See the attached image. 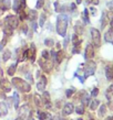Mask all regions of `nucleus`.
Listing matches in <instances>:
<instances>
[{
    "instance_id": "nucleus-1",
    "label": "nucleus",
    "mask_w": 113,
    "mask_h": 120,
    "mask_svg": "<svg viewBox=\"0 0 113 120\" xmlns=\"http://www.w3.org/2000/svg\"><path fill=\"white\" fill-rule=\"evenodd\" d=\"M68 24H69V17L66 13H60L57 18V23H55V30L60 37L66 38L67 30H68Z\"/></svg>"
},
{
    "instance_id": "nucleus-2",
    "label": "nucleus",
    "mask_w": 113,
    "mask_h": 120,
    "mask_svg": "<svg viewBox=\"0 0 113 120\" xmlns=\"http://www.w3.org/2000/svg\"><path fill=\"white\" fill-rule=\"evenodd\" d=\"M11 85L21 93H29L31 90V85L20 77H13L11 79Z\"/></svg>"
},
{
    "instance_id": "nucleus-3",
    "label": "nucleus",
    "mask_w": 113,
    "mask_h": 120,
    "mask_svg": "<svg viewBox=\"0 0 113 120\" xmlns=\"http://www.w3.org/2000/svg\"><path fill=\"white\" fill-rule=\"evenodd\" d=\"M19 18L15 15H9L4 19V26H8L11 30H16L19 26Z\"/></svg>"
},
{
    "instance_id": "nucleus-4",
    "label": "nucleus",
    "mask_w": 113,
    "mask_h": 120,
    "mask_svg": "<svg viewBox=\"0 0 113 120\" xmlns=\"http://www.w3.org/2000/svg\"><path fill=\"white\" fill-rule=\"evenodd\" d=\"M90 33H91L92 44L94 45V47H100L101 46V33H100V31L95 28H91Z\"/></svg>"
},
{
    "instance_id": "nucleus-5",
    "label": "nucleus",
    "mask_w": 113,
    "mask_h": 120,
    "mask_svg": "<svg viewBox=\"0 0 113 120\" xmlns=\"http://www.w3.org/2000/svg\"><path fill=\"white\" fill-rule=\"evenodd\" d=\"M95 68H96V64H95L93 61L89 60L85 64V69H84V78H88V77L92 76L95 72Z\"/></svg>"
},
{
    "instance_id": "nucleus-6",
    "label": "nucleus",
    "mask_w": 113,
    "mask_h": 120,
    "mask_svg": "<svg viewBox=\"0 0 113 120\" xmlns=\"http://www.w3.org/2000/svg\"><path fill=\"white\" fill-rule=\"evenodd\" d=\"M19 109V118L22 120H27L29 119L30 116H31V110H30L29 106L28 105H23L21 106Z\"/></svg>"
},
{
    "instance_id": "nucleus-7",
    "label": "nucleus",
    "mask_w": 113,
    "mask_h": 120,
    "mask_svg": "<svg viewBox=\"0 0 113 120\" xmlns=\"http://www.w3.org/2000/svg\"><path fill=\"white\" fill-rule=\"evenodd\" d=\"M39 65L42 68V71H44L46 73H50L52 69V66H53V63L52 61H49V60H44V58L41 57L39 60Z\"/></svg>"
},
{
    "instance_id": "nucleus-8",
    "label": "nucleus",
    "mask_w": 113,
    "mask_h": 120,
    "mask_svg": "<svg viewBox=\"0 0 113 120\" xmlns=\"http://www.w3.org/2000/svg\"><path fill=\"white\" fill-rule=\"evenodd\" d=\"M94 45L92 43L87 44V47H85V52H84V57L85 60H92L94 57Z\"/></svg>"
},
{
    "instance_id": "nucleus-9",
    "label": "nucleus",
    "mask_w": 113,
    "mask_h": 120,
    "mask_svg": "<svg viewBox=\"0 0 113 120\" xmlns=\"http://www.w3.org/2000/svg\"><path fill=\"white\" fill-rule=\"evenodd\" d=\"M0 87L2 88V90L4 93H9V91H11V83L9 80L6 79V78H1V80H0Z\"/></svg>"
},
{
    "instance_id": "nucleus-10",
    "label": "nucleus",
    "mask_w": 113,
    "mask_h": 120,
    "mask_svg": "<svg viewBox=\"0 0 113 120\" xmlns=\"http://www.w3.org/2000/svg\"><path fill=\"white\" fill-rule=\"evenodd\" d=\"M46 86H47V77L44 76V75H42V76L40 77V82L37 84V88H38V90L44 91Z\"/></svg>"
},
{
    "instance_id": "nucleus-11",
    "label": "nucleus",
    "mask_w": 113,
    "mask_h": 120,
    "mask_svg": "<svg viewBox=\"0 0 113 120\" xmlns=\"http://www.w3.org/2000/svg\"><path fill=\"white\" fill-rule=\"evenodd\" d=\"M73 111H74V106H73V104L68 102V104L64 105V107H63V115H64V116H69Z\"/></svg>"
},
{
    "instance_id": "nucleus-12",
    "label": "nucleus",
    "mask_w": 113,
    "mask_h": 120,
    "mask_svg": "<svg viewBox=\"0 0 113 120\" xmlns=\"http://www.w3.org/2000/svg\"><path fill=\"white\" fill-rule=\"evenodd\" d=\"M41 99H42V101H44V104H46V108H51V102H50V94L48 93V91L44 90L43 94H42V97H41Z\"/></svg>"
},
{
    "instance_id": "nucleus-13",
    "label": "nucleus",
    "mask_w": 113,
    "mask_h": 120,
    "mask_svg": "<svg viewBox=\"0 0 113 120\" xmlns=\"http://www.w3.org/2000/svg\"><path fill=\"white\" fill-rule=\"evenodd\" d=\"M28 50H29V60L33 63L36 61V45L31 43L30 44V49H28Z\"/></svg>"
},
{
    "instance_id": "nucleus-14",
    "label": "nucleus",
    "mask_w": 113,
    "mask_h": 120,
    "mask_svg": "<svg viewBox=\"0 0 113 120\" xmlns=\"http://www.w3.org/2000/svg\"><path fill=\"white\" fill-rule=\"evenodd\" d=\"M27 15H28V18L27 19H28L29 21H31V22L36 21L37 18H38V12H37V10H33V9H30L29 12H28Z\"/></svg>"
},
{
    "instance_id": "nucleus-15",
    "label": "nucleus",
    "mask_w": 113,
    "mask_h": 120,
    "mask_svg": "<svg viewBox=\"0 0 113 120\" xmlns=\"http://www.w3.org/2000/svg\"><path fill=\"white\" fill-rule=\"evenodd\" d=\"M74 31H75V34H78V35H80V34L83 33L84 26H83V24H81L80 21H77V23L74 24Z\"/></svg>"
},
{
    "instance_id": "nucleus-16",
    "label": "nucleus",
    "mask_w": 113,
    "mask_h": 120,
    "mask_svg": "<svg viewBox=\"0 0 113 120\" xmlns=\"http://www.w3.org/2000/svg\"><path fill=\"white\" fill-rule=\"evenodd\" d=\"M63 58H64V51H62V50H59L57 53H55V62L58 63V64H61L62 61H63Z\"/></svg>"
},
{
    "instance_id": "nucleus-17",
    "label": "nucleus",
    "mask_w": 113,
    "mask_h": 120,
    "mask_svg": "<svg viewBox=\"0 0 113 120\" xmlns=\"http://www.w3.org/2000/svg\"><path fill=\"white\" fill-rule=\"evenodd\" d=\"M82 21H83L84 24H90L91 21H90V18H89V9H84L83 13H82Z\"/></svg>"
},
{
    "instance_id": "nucleus-18",
    "label": "nucleus",
    "mask_w": 113,
    "mask_h": 120,
    "mask_svg": "<svg viewBox=\"0 0 113 120\" xmlns=\"http://www.w3.org/2000/svg\"><path fill=\"white\" fill-rule=\"evenodd\" d=\"M7 113H8V106L4 101H1L0 102V117L7 116Z\"/></svg>"
},
{
    "instance_id": "nucleus-19",
    "label": "nucleus",
    "mask_w": 113,
    "mask_h": 120,
    "mask_svg": "<svg viewBox=\"0 0 113 120\" xmlns=\"http://www.w3.org/2000/svg\"><path fill=\"white\" fill-rule=\"evenodd\" d=\"M0 7L4 11H7L11 8V1L10 0H1V4H0Z\"/></svg>"
},
{
    "instance_id": "nucleus-20",
    "label": "nucleus",
    "mask_w": 113,
    "mask_h": 120,
    "mask_svg": "<svg viewBox=\"0 0 113 120\" xmlns=\"http://www.w3.org/2000/svg\"><path fill=\"white\" fill-rule=\"evenodd\" d=\"M38 117H39V119L40 120H50L51 119V115H50V113L41 111V110L38 111Z\"/></svg>"
},
{
    "instance_id": "nucleus-21",
    "label": "nucleus",
    "mask_w": 113,
    "mask_h": 120,
    "mask_svg": "<svg viewBox=\"0 0 113 120\" xmlns=\"http://www.w3.org/2000/svg\"><path fill=\"white\" fill-rule=\"evenodd\" d=\"M105 76L109 80L113 79V66H106L105 67Z\"/></svg>"
},
{
    "instance_id": "nucleus-22",
    "label": "nucleus",
    "mask_w": 113,
    "mask_h": 120,
    "mask_svg": "<svg viewBox=\"0 0 113 120\" xmlns=\"http://www.w3.org/2000/svg\"><path fill=\"white\" fill-rule=\"evenodd\" d=\"M104 40H105V42L113 43V33H112V31H111L110 29L104 33Z\"/></svg>"
},
{
    "instance_id": "nucleus-23",
    "label": "nucleus",
    "mask_w": 113,
    "mask_h": 120,
    "mask_svg": "<svg viewBox=\"0 0 113 120\" xmlns=\"http://www.w3.org/2000/svg\"><path fill=\"white\" fill-rule=\"evenodd\" d=\"M16 69H17V63H13V64H11L7 69V73L9 76H13L16 73Z\"/></svg>"
},
{
    "instance_id": "nucleus-24",
    "label": "nucleus",
    "mask_w": 113,
    "mask_h": 120,
    "mask_svg": "<svg viewBox=\"0 0 113 120\" xmlns=\"http://www.w3.org/2000/svg\"><path fill=\"white\" fill-rule=\"evenodd\" d=\"M105 97L108 100H111V99L113 98V84L108 87V89H106V91H105Z\"/></svg>"
},
{
    "instance_id": "nucleus-25",
    "label": "nucleus",
    "mask_w": 113,
    "mask_h": 120,
    "mask_svg": "<svg viewBox=\"0 0 113 120\" xmlns=\"http://www.w3.org/2000/svg\"><path fill=\"white\" fill-rule=\"evenodd\" d=\"M47 18H48V15H47V13H46V12H42V13L40 15V17H39V26H40L41 28L44 26Z\"/></svg>"
},
{
    "instance_id": "nucleus-26",
    "label": "nucleus",
    "mask_w": 113,
    "mask_h": 120,
    "mask_svg": "<svg viewBox=\"0 0 113 120\" xmlns=\"http://www.w3.org/2000/svg\"><path fill=\"white\" fill-rule=\"evenodd\" d=\"M81 42H82V41L79 39V35L74 33V34L72 35V44H73V46H79V45L81 44Z\"/></svg>"
},
{
    "instance_id": "nucleus-27",
    "label": "nucleus",
    "mask_w": 113,
    "mask_h": 120,
    "mask_svg": "<svg viewBox=\"0 0 113 120\" xmlns=\"http://www.w3.org/2000/svg\"><path fill=\"white\" fill-rule=\"evenodd\" d=\"M80 100H81V105L82 106H88L89 104H90V98H89V96H88V94H85V95H83L82 97L80 98Z\"/></svg>"
},
{
    "instance_id": "nucleus-28",
    "label": "nucleus",
    "mask_w": 113,
    "mask_h": 120,
    "mask_svg": "<svg viewBox=\"0 0 113 120\" xmlns=\"http://www.w3.org/2000/svg\"><path fill=\"white\" fill-rule=\"evenodd\" d=\"M12 9L16 13H18L20 11V0H13V4H12Z\"/></svg>"
},
{
    "instance_id": "nucleus-29",
    "label": "nucleus",
    "mask_w": 113,
    "mask_h": 120,
    "mask_svg": "<svg viewBox=\"0 0 113 120\" xmlns=\"http://www.w3.org/2000/svg\"><path fill=\"white\" fill-rule=\"evenodd\" d=\"M99 105H100V100H98V99H93V100L91 101V104H90V109L95 110L99 107Z\"/></svg>"
},
{
    "instance_id": "nucleus-30",
    "label": "nucleus",
    "mask_w": 113,
    "mask_h": 120,
    "mask_svg": "<svg viewBox=\"0 0 113 120\" xmlns=\"http://www.w3.org/2000/svg\"><path fill=\"white\" fill-rule=\"evenodd\" d=\"M106 21H108V15L105 12H103L102 18H101V29H104L106 26Z\"/></svg>"
},
{
    "instance_id": "nucleus-31",
    "label": "nucleus",
    "mask_w": 113,
    "mask_h": 120,
    "mask_svg": "<svg viewBox=\"0 0 113 120\" xmlns=\"http://www.w3.org/2000/svg\"><path fill=\"white\" fill-rule=\"evenodd\" d=\"M33 100H34V104H36L37 107H41V105H42V99H41V97L38 94L34 95V98H33Z\"/></svg>"
},
{
    "instance_id": "nucleus-32",
    "label": "nucleus",
    "mask_w": 113,
    "mask_h": 120,
    "mask_svg": "<svg viewBox=\"0 0 113 120\" xmlns=\"http://www.w3.org/2000/svg\"><path fill=\"white\" fill-rule=\"evenodd\" d=\"M19 100H20V98H19V95L18 93H13V101H15V108L16 109H18L19 108Z\"/></svg>"
},
{
    "instance_id": "nucleus-33",
    "label": "nucleus",
    "mask_w": 113,
    "mask_h": 120,
    "mask_svg": "<svg viewBox=\"0 0 113 120\" xmlns=\"http://www.w3.org/2000/svg\"><path fill=\"white\" fill-rule=\"evenodd\" d=\"M11 57V52L9 50H6L4 52V54H2V60H4V62H7L8 60Z\"/></svg>"
},
{
    "instance_id": "nucleus-34",
    "label": "nucleus",
    "mask_w": 113,
    "mask_h": 120,
    "mask_svg": "<svg viewBox=\"0 0 113 120\" xmlns=\"http://www.w3.org/2000/svg\"><path fill=\"white\" fill-rule=\"evenodd\" d=\"M44 45L48 46V47H52L53 45H54V41H53V39H50V38L46 39V40H44Z\"/></svg>"
},
{
    "instance_id": "nucleus-35",
    "label": "nucleus",
    "mask_w": 113,
    "mask_h": 120,
    "mask_svg": "<svg viewBox=\"0 0 113 120\" xmlns=\"http://www.w3.org/2000/svg\"><path fill=\"white\" fill-rule=\"evenodd\" d=\"M105 112H106V106L105 105H102L101 107H99V116L103 117L105 115Z\"/></svg>"
},
{
    "instance_id": "nucleus-36",
    "label": "nucleus",
    "mask_w": 113,
    "mask_h": 120,
    "mask_svg": "<svg viewBox=\"0 0 113 120\" xmlns=\"http://www.w3.org/2000/svg\"><path fill=\"white\" fill-rule=\"evenodd\" d=\"M75 112L78 113V115H83L84 113V106L80 105V106H78V107H75Z\"/></svg>"
},
{
    "instance_id": "nucleus-37",
    "label": "nucleus",
    "mask_w": 113,
    "mask_h": 120,
    "mask_svg": "<svg viewBox=\"0 0 113 120\" xmlns=\"http://www.w3.org/2000/svg\"><path fill=\"white\" fill-rule=\"evenodd\" d=\"M41 57L44 58V60H49L50 58V53L47 50H43V51L41 52Z\"/></svg>"
},
{
    "instance_id": "nucleus-38",
    "label": "nucleus",
    "mask_w": 113,
    "mask_h": 120,
    "mask_svg": "<svg viewBox=\"0 0 113 120\" xmlns=\"http://www.w3.org/2000/svg\"><path fill=\"white\" fill-rule=\"evenodd\" d=\"M87 4H92V6H98L100 4V0H84Z\"/></svg>"
},
{
    "instance_id": "nucleus-39",
    "label": "nucleus",
    "mask_w": 113,
    "mask_h": 120,
    "mask_svg": "<svg viewBox=\"0 0 113 120\" xmlns=\"http://www.w3.org/2000/svg\"><path fill=\"white\" fill-rule=\"evenodd\" d=\"M44 6V0H37L36 9H42Z\"/></svg>"
},
{
    "instance_id": "nucleus-40",
    "label": "nucleus",
    "mask_w": 113,
    "mask_h": 120,
    "mask_svg": "<svg viewBox=\"0 0 113 120\" xmlns=\"http://www.w3.org/2000/svg\"><path fill=\"white\" fill-rule=\"evenodd\" d=\"M74 91H75V89H74V88H69V89H67L66 96L68 97V98H70V97L73 95V93H74Z\"/></svg>"
},
{
    "instance_id": "nucleus-41",
    "label": "nucleus",
    "mask_w": 113,
    "mask_h": 120,
    "mask_svg": "<svg viewBox=\"0 0 113 120\" xmlns=\"http://www.w3.org/2000/svg\"><path fill=\"white\" fill-rule=\"evenodd\" d=\"M27 8V0H20V10H25Z\"/></svg>"
},
{
    "instance_id": "nucleus-42",
    "label": "nucleus",
    "mask_w": 113,
    "mask_h": 120,
    "mask_svg": "<svg viewBox=\"0 0 113 120\" xmlns=\"http://www.w3.org/2000/svg\"><path fill=\"white\" fill-rule=\"evenodd\" d=\"M98 94H99V88H93V90H92V93H91V97H93V98H95L96 96H98Z\"/></svg>"
},
{
    "instance_id": "nucleus-43",
    "label": "nucleus",
    "mask_w": 113,
    "mask_h": 120,
    "mask_svg": "<svg viewBox=\"0 0 113 120\" xmlns=\"http://www.w3.org/2000/svg\"><path fill=\"white\" fill-rule=\"evenodd\" d=\"M73 54H77V53H80V47L79 46H73V51H72Z\"/></svg>"
},
{
    "instance_id": "nucleus-44",
    "label": "nucleus",
    "mask_w": 113,
    "mask_h": 120,
    "mask_svg": "<svg viewBox=\"0 0 113 120\" xmlns=\"http://www.w3.org/2000/svg\"><path fill=\"white\" fill-rule=\"evenodd\" d=\"M22 32L25 33V34H27V32H28V26H27V24H23V26H22Z\"/></svg>"
},
{
    "instance_id": "nucleus-45",
    "label": "nucleus",
    "mask_w": 113,
    "mask_h": 120,
    "mask_svg": "<svg viewBox=\"0 0 113 120\" xmlns=\"http://www.w3.org/2000/svg\"><path fill=\"white\" fill-rule=\"evenodd\" d=\"M108 8H109L111 11H113V0L110 1V2H108Z\"/></svg>"
},
{
    "instance_id": "nucleus-46",
    "label": "nucleus",
    "mask_w": 113,
    "mask_h": 120,
    "mask_svg": "<svg viewBox=\"0 0 113 120\" xmlns=\"http://www.w3.org/2000/svg\"><path fill=\"white\" fill-rule=\"evenodd\" d=\"M75 8H77V4H70V9H71V10H75Z\"/></svg>"
},
{
    "instance_id": "nucleus-47",
    "label": "nucleus",
    "mask_w": 113,
    "mask_h": 120,
    "mask_svg": "<svg viewBox=\"0 0 113 120\" xmlns=\"http://www.w3.org/2000/svg\"><path fill=\"white\" fill-rule=\"evenodd\" d=\"M69 40H70V39H69V38H68V37H67L66 39H64V47H67V45H68V43H69Z\"/></svg>"
},
{
    "instance_id": "nucleus-48",
    "label": "nucleus",
    "mask_w": 113,
    "mask_h": 120,
    "mask_svg": "<svg viewBox=\"0 0 113 120\" xmlns=\"http://www.w3.org/2000/svg\"><path fill=\"white\" fill-rule=\"evenodd\" d=\"M55 46H57V49H58V51L59 50H61V44H60V42H58V43L55 44Z\"/></svg>"
},
{
    "instance_id": "nucleus-49",
    "label": "nucleus",
    "mask_w": 113,
    "mask_h": 120,
    "mask_svg": "<svg viewBox=\"0 0 113 120\" xmlns=\"http://www.w3.org/2000/svg\"><path fill=\"white\" fill-rule=\"evenodd\" d=\"M110 26H111L110 30H111V31H112V33H113V20H111V21H110Z\"/></svg>"
},
{
    "instance_id": "nucleus-50",
    "label": "nucleus",
    "mask_w": 113,
    "mask_h": 120,
    "mask_svg": "<svg viewBox=\"0 0 113 120\" xmlns=\"http://www.w3.org/2000/svg\"><path fill=\"white\" fill-rule=\"evenodd\" d=\"M90 10H91L92 15H95V12H96V9H94V7H92L91 9H90Z\"/></svg>"
},
{
    "instance_id": "nucleus-51",
    "label": "nucleus",
    "mask_w": 113,
    "mask_h": 120,
    "mask_svg": "<svg viewBox=\"0 0 113 120\" xmlns=\"http://www.w3.org/2000/svg\"><path fill=\"white\" fill-rule=\"evenodd\" d=\"M78 78H79V79H80V82H81V83H83V82H84V77H81V76H78Z\"/></svg>"
},
{
    "instance_id": "nucleus-52",
    "label": "nucleus",
    "mask_w": 113,
    "mask_h": 120,
    "mask_svg": "<svg viewBox=\"0 0 113 120\" xmlns=\"http://www.w3.org/2000/svg\"><path fill=\"white\" fill-rule=\"evenodd\" d=\"M108 120H113V116H111L110 118H108Z\"/></svg>"
},
{
    "instance_id": "nucleus-53",
    "label": "nucleus",
    "mask_w": 113,
    "mask_h": 120,
    "mask_svg": "<svg viewBox=\"0 0 113 120\" xmlns=\"http://www.w3.org/2000/svg\"><path fill=\"white\" fill-rule=\"evenodd\" d=\"M16 120H22V119H20V118H19V117H18V118H17V119H16Z\"/></svg>"
},
{
    "instance_id": "nucleus-54",
    "label": "nucleus",
    "mask_w": 113,
    "mask_h": 120,
    "mask_svg": "<svg viewBox=\"0 0 113 120\" xmlns=\"http://www.w3.org/2000/svg\"><path fill=\"white\" fill-rule=\"evenodd\" d=\"M89 120H95V119H93V118H90V119H89Z\"/></svg>"
},
{
    "instance_id": "nucleus-55",
    "label": "nucleus",
    "mask_w": 113,
    "mask_h": 120,
    "mask_svg": "<svg viewBox=\"0 0 113 120\" xmlns=\"http://www.w3.org/2000/svg\"><path fill=\"white\" fill-rule=\"evenodd\" d=\"M30 120H34V119H33V118H31V119H30Z\"/></svg>"
},
{
    "instance_id": "nucleus-56",
    "label": "nucleus",
    "mask_w": 113,
    "mask_h": 120,
    "mask_svg": "<svg viewBox=\"0 0 113 120\" xmlns=\"http://www.w3.org/2000/svg\"><path fill=\"white\" fill-rule=\"evenodd\" d=\"M0 4H1V0H0Z\"/></svg>"
}]
</instances>
